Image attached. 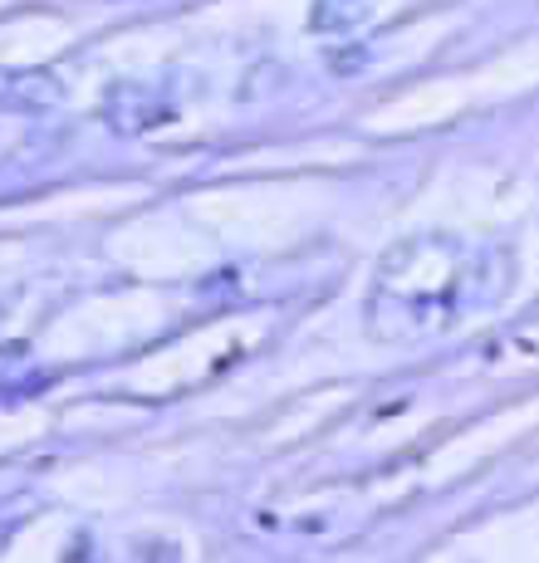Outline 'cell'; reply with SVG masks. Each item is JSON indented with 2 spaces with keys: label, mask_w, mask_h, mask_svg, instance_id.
<instances>
[{
  "label": "cell",
  "mask_w": 539,
  "mask_h": 563,
  "mask_svg": "<svg viewBox=\"0 0 539 563\" xmlns=\"http://www.w3.org/2000/svg\"><path fill=\"white\" fill-rule=\"evenodd\" d=\"M393 260L403 269H413V285H407V279H387L383 275V285H373V299L383 309H393V305L413 309V319H407V323H417V329H427V309H441V323H451V319H461L466 309L485 305L481 289L466 285V275H471V269H481L491 255L466 260L461 245H447V255L431 260L427 255V241H422V245H407V251H397Z\"/></svg>",
  "instance_id": "cell-1"
}]
</instances>
